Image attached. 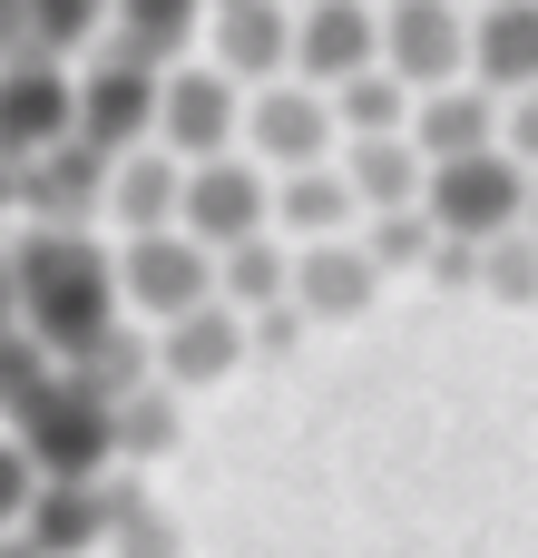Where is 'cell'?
I'll list each match as a JSON object with an SVG mask.
<instances>
[{
  "label": "cell",
  "instance_id": "cell-1",
  "mask_svg": "<svg viewBox=\"0 0 538 558\" xmlns=\"http://www.w3.org/2000/svg\"><path fill=\"white\" fill-rule=\"evenodd\" d=\"M0 265H10V324L39 333L59 363H78L88 343H108L127 324L118 265L88 226H20V235H0Z\"/></svg>",
  "mask_w": 538,
  "mask_h": 558
},
{
  "label": "cell",
  "instance_id": "cell-2",
  "mask_svg": "<svg viewBox=\"0 0 538 558\" xmlns=\"http://www.w3.org/2000/svg\"><path fill=\"white\" fill-rule=\"evenodd\" d=\"M10 441L29 451L39 481H98L118 471V392H98L88 373H49L20 412H10Z\"/></svg>",
  "mask_w": 538,
  "mask_h": 558
},
{
  "label": "cell",
  "instance_id": "cell-3",
  "mask_svg": "<svg viewBox=\"0 0 538 558\" xmlns=\"http://www.w3.org/2000/svg\"><path fill=\"white\" fill-rule=\"evenodd\" d=\"M421 216H431L441 235H470V245L529 226V157H510V147L431 157V167H421Z\"/></svg>",
  "mask_w": 538,
  "mask_h": 558
},
{
  "label": "cell",
  "instance_id": "cell-4",
  "mask_svg": "<svg viewBox=\"0 0 538 558\" xmlns=\"http://www.w3.org/2000/svg\"><path fill=\"white\" fill-rule=\"evenodd\" d=\"M147 118H157V59H137V49H118L108 29L69 59V137H88V147H137L147 137Z\"/></svg>",
  "mask_w": 538,
  "mask_h": 558
},
{
  "label": "cell",
  "instance_id": "cell-5",
  "mask_svg": "<svg viewBox=\"0 0 538 558\" xmlns=\"http://www.w3.org/2000/svg\"><path fill=\"white\" fill-rule=\"evenodd\" d=\"M333 137H343V128H333L323 88H314V78H294V69H274V78H255V88L235 98V147H245L265 177L333 157Z\"/></svg>",
  "mask_w": 538,
  "mask_h": 558
},
{
  "label": "cell",
  "instance_id": "cell-6",
  "mask_svg": "<svg viewBox=\"0 0 538 558\" xmlns=\"http://www.w3.org/2000/svg\"><path fill=\"white\" fill-rule=\"evenodd\" d=\"M108 265H118V304H127V324H167V314H186V304H206V294H216V255H206L186 226L118 235V245H108Z\"/></svg>",
  "mask_w": 538,
  "mask_h": 558
},
{
  "label": "cell",
  "instance_id": "cell-7",
  "mask_svg": "<svg viewBox=\"0 0 538 558\" xmlns=\"http://www.w3.org/2000/svg\"><path fill=\"white\" fill-rule=\"evenodd\" d=\"M98 196H108V147H88V137H49V147L10 157L20 226H98Z\"/></svg>",
  "mask_w": 538,
  "mask_h": 558
},
{
  "label": "cell",
  "instance_id": "cell-8",
  "mask_svg": "<svg viewBox=\"0 0 538 558\" xmlns=\"http://www.w3.org/2000/svg\"><path fill=\"white\" fill-rule=\"evenodd\" d=\"M235 78L216 69V59H167L157 69V118H147V137L167 147V157H216V147H235Z\"/></svg>",
  "mask_w": 538,
  "mask_h": 558
},
{
  "label": "cell",
  "instance_id": "cell-9",
  "mask_svg": "<svg viewBox=\"0 0 538 558\" xmlns=\"http://www.w3.org/2000/svg\"><path fill=\"white\" fill-rule=\"evenodd\" d=\"M461 29H470L461 0H372V59L412 98L441 88V78H461Z\"/></svg>",
  "mask_w": 538,
  "mask_h": 558
},
{
  "label": "cell",
  "instance_id": "cell-10",
  "mask_svg": "<svg viewBox=\"0 0 538 558\" xmlns=\"http://www.w3.org/2000/svg\"><path fill=\"white\" fill-rule=\"evenodd\" d=\"M265 196H274V177L255 167V157H235V147H216V157H186V186H176V226L216 255V245H235V235H255L265 226Z\"/></svg>",
  "mask_w": 538,
  "mask_h": 558
},
{
  "label": "cell",
  "instance_id": "cell-11",
  "mask_svg": "<svg viewBox=\"0 0 538 558\" xmlns=\"http://www.w3.org/2000/svg\"><path fill=\"white\" fill-rule=\"evenodd\" d=\"M372 294H382V265H372L353 235H304V245H284V304H294L304 324H363Z\"/></svg>",
  "mask_w": 538,
  "mask_h": 558
},
{
  "label": "cell",
  "instance_id": "cell-12",
  "mask_svg": "<svg viewBox=\"0 0 538 558\" xmlns=\"http://www.w3.org/2000/svg\"><path fill=\"white\" fill-rule=\"evenodd\" d=\"M245 363V314L235 304H186V314H167V324H147V373L167 383V392H206V383H225Z\"/></svg>",
  "mask_w": 538,
  "mask_h": 558
},
{
  "label": "cell",
  "instance_id": "cell-13",
  "mask_svg": "<svg viewBox=\"0 0 538 558\" xmlns=\"http://www.w3.org/2000/svg\"><path fill=\"white\" fill-rule=\"evenodd\" d=\"M137 490V471L118 461V471H98V481H39L29 490V510H20V539L39 558H98L108 539V510Z\"/></svg>",
  "mask_w": 538,
  "mask_h": 558
},
{
  "label": "cell",
  "instance_id": "cell-14",
  "mask_svg": "<svg viewBox=\"0 0 538 558\" xmlns=\"http://www.w3.org/2000/svg\"><path fill=\"white\" fill-rule=\"evenodd\" d=\"M461 78H480L490 98H519V88L538 78V10H529V0H470Z\"/></svg>",
  "mask_w": 538,
  "mask_h": 558
},
{
  "label": "cell",
  "instance_id": "cell-15",
  "mask_svg": "<svg viewBox=\"0 0 538 558\" xmlns=\"http://www.w3.org/2000/svg\"><path fill=\"white\" fill-rule=\"evenodd\" d=\"M363 59H372V0H294V20H284V69L294 78L333 88Z\"/></svg>",
  "mask_w": 538,
  "mask_h": 558
},
{
  "label": "cell",
  "instance_id": "cell-16",
  "mask_svg": "<svg viewBox=\"0 0 538 558\" xmlns=\"http://www.w3.org/2000/svg\"><path fill=\"white\" fill-rule=\"evenodd\" d=\"M69 137V59H0V167Z\"/></svg>",
  "mask_w": 538,
  "mask_h": 558
},
{
  "label": "cell",
  "instance_id": "cell-17",
  "mask_svg": "<svg viewBox=\"0 0 538 558\" xmlns=\"http://www.w3.org/2000/svg\"><path fill=\"white\" fill-rule=\"evenodd\" d=\"M402 137L421 147V167H431V157H470V147H500V98H490L480 78H441V88L412 98Z\"/></svg>",
  "mask_w": 538,
  "mask_h": 558
},
{
  "label": "cell",
  "instance_id": "cell-18",
  "mask_svg": "<svg viewBox=\"0 0 538 558\" xmlns=\"http://www.w3.org/2000/svg\"><path fill=\"white\" fill-rule=\"evenodd\" d=\"M176 186H186V157H167L157 137H137V147H118V157H108V196H98V216H108L118 235L176 226Z\"/></svg>",
  "mask_w": 538,
  "mask_h": 558
},
{
  "label": "cell",
  "instance_id": "cell-19",
  "mask_svg": "<svg viewBox=\"0 0 538 558\" xmlns=\"http://www.w3.org/2000/svg\"><path fill=\"white\" fill-rule=\"evenodd\" d=\"M284 20H294V0H206V49H216V69L245 88V78H274L284 69Z\"/></svg>",
  "mask_w": 538,
  "mask_h": 558
},
{
  "label": "cell",
  "instance_id": "cell-20",
  "mask_svg": "<svg viewBox=\"0 0 538 558\" xmlns=\"http://www.w3.org/2000/svg\"><path fill=\"white\" fill-rule=\"evenodd\" d=\"M353 216H363V196L343 186V167H333V157L284 167V177H274V196H265V226H284L294 245H304V235H353Z\"/></svg>",
  "mask_w": 538,
  "mask_h": 558
},
{
  "label": "cell",
  "instance_id": "cell-21",
  "mask_svg": "<svg viewBox=\"0 0 538 558\" xmlns=\"http://www.w3.org/2000/svg\"><path fill=\"white\" fill-rule=\"evenodd\" d=\"M333 167L363 206H412L421 196V147L402 128H363V137H333Z\"/></svg>",
  "mask_w": 538,
  "mask_h": 558
},
{
  "label": "cell",
  "instance_id": "cell-22",
  "mask_svg": "<svg viewBox=\"0 0 538 558\" xmlns=\"http://www.w3.org/2000/svg\"><path fill=\"white\" fill-rule=\"evenodd\" d=\"M196 29H206V0H108V39L137 49V59H157V69L186 59Z\"/></svg>",
  "mask_w": 538,
  "mask_h": 558
},
{
  "label": "cell",
  "instance_id": "cell-23",
  "mask_svg": "<svg viewBox=\"0 0 538 558\" xmlns=\"http://www.w3.org/2000/svg\"><path fill=\"white\" fill-rule=\"evenodd\" d=\"M216 304H235V314L284 304V235H274V226H255V235L216 245Z\"/></svg>",
  "mask_w": 538,
  "mask_h": 558
},
{
  "label": "cell",
  "instance_id": "cell-24",
  "mask_svg": "<svg viewBox=\"0 0 538 558\" xmlns=\"http://www.w3.org/2000/svg\"><path fill=\"white\" fill-rule=\"evenodd\" d=\"M323 108H333L343 137H363V128H402V118H412V88H402L382 59H363V69H343V78L323 88Z\"/></svg>",
  "mask_w": 538,
  "mask_h": 558
},
{
  "label": "cell",
  "instance_id": "cell-25",
  "mask_svg": "<svg viewBox=\"0 0 538 558\" xmlns=\"http://www.w3.org/2000/svg\"><path fill=\"white\" fill-rule=\"evenodd\" d=\"M186 441V422H176V402H167V383L147 373V383H127L118 392V461L127 471H147V461H167Z\"/></svg>",
  "mask_w": 538,
  "mask_h": 558
},
{
  "label": "cell",
  "instance_id": "cell-26",
  "mask_svg": "<svg viewBox=\"0 0 538 558\" xmlns=\"http://www.w3.org/2000/svg\"><path fill=\"white\" fill-rule=\"evenodd\" d=\"M353 226H363L353 245H363L382 275H421V255H431V235H441V226L421 216V196H412V206H363Z\"/></svg>",
  "mask_w": 538,
  "mask_h": 558
},
{
  "label": "cell",
  "instance_id": "cell-27",
  "mask_svg": "<svg viewBox=\"0 0 538 558\" xmlns=\"http://www.w3.org/2000/svg\"><path fill=\"white\" fill-rule=\"evenodd\" d=\"M98 558H186V530H176V510H157V500H147V481H137V490L108 510Z\"/></svg>",
  "mask_w": 538,
  "mask_h": 558
},
{
  "label": "cell",
  "instance_id": "cell-28",
  "mask_svg": "<svg viewBox=\"0 0 538 558\" xmlns=\"http://www.w3.org/2000/svg\"><path fill=\"white\" fill-rule=\"evenodd\" d=\"M108 29V0H29V49L39 59H78Z\"/></svg>",
  "mask_w": 538,
  "mask_h": 558
},
{
  "label": "cell",
  "instance_id": "cell-29",
  "mask_svg": "<svg viewBox=\"0 0 538 558\" xmlns=\"http://www.w3.org/2000/svg\"><path fill=\"white\" fill-rule=\"evenodd\" d=\"M49 373H59V353H49L39 333H20V324H0V422H10V412H20V402L39 392Z\"/></svg>",
  "mask_w": 538,
  "mask_h": 558
},
{
  "label": "cell",
  "instance_id": "cell-30",
  "mask_svg": "<svg viewBox=\"0 0 538 558\" xmlns=\"http://www.w3.org/2000/svg\"><path fill=\"white\" fill-rule=\"evenodd\" d=\"M470 284H480V294H500V304H529V226L490 235V245H480V265H470Z\"/></svg>",
  "mask_w": 538,
  "mask_h": 558
},
{
  "label": "cell",
  "instance_id": "cell-31",
  "mask_svg": "<svg viewBox=\"0 0 538 558\" xmlns=\"http://www.w3.org/2000/svg\"><path fill=\"white\" fill-rule=\"evenodd\" d=\"M29 490H39V471H29V451L0 432V530H20V510H29Z\"/></svg>",
  "mask_w": 538,
  "mask_h": 558
},
{
  "label": "cell",
  "instance_id": "cell-32",
  "mask_svg": "<svg viewBox=\"0 0 538 558\" xmlns=\"http://www.w3.org/2000/svg\"><path fill=\"white\" fill-rule=\"evenodd\" d=\"M0 558H39V549H29V539H20V530H0Z\"/></svg>",
  "mask_w": 538,
  "mask_h": 558
},
{
  "label": "cell",
  "instance_id": "cell-33",
  "mask_svg": "<svg viewBox=\"0 0 538 558\" xmlns=\"http://www.w3.org/2000/svg\"><path fill=\"white\" fill-rule=\"evenodd\" d=\"M0 235H10V167H0Z\"/></svg>",
  "mask_w": 538,
  "mask_h": 558
},
{
  "label": "cell",
  "instance_id": "cell-34",
  "mask_svg": "<svg viewBox=\"0 0 538 558\" xmlns=\"http://www.w3.org/2000/svg\"><path fill=\"white\" fill-rule=\"evenodd\" d=\"M0 324H10V265H0Z\"/></svg>",
  "mask_w": 538,
  "mask_h": 558
},
{
  "label": "cell",
  "instance_id": "cell-35",
  "mask_svg": "<svg viewBox=\"0 0 538 558\" xmlns=\"http://www.w3.org/2000/svg\"><path fill=\"white\" fill-rule=\"evenodd\" d=\"M461 10H470V0H461Z\"/></svg>",
  "mask_w": 538,
  "mask_h": 558
}]
</instances>
